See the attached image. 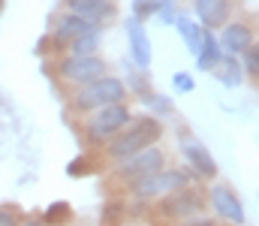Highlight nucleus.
<instances>
[{"label": "nucleus", "mask_w": 259, "mask_h": 226, "mask_svg": "<svg viewBox=\"0 0 259 226\" xmlns=\"http://www.w3.org/2000/svg\"><path fill=\"white\" fill-rule=\"evenodd\" d=\"M208 202L214 208L217 217H223L226 223L232 226H247V208L241 202V196L229 187V184H214L208 190Z\"/></svg>", "instance_id": "nucleus-7"}, {"label": "nucleus", "mask_w": 259, "mask_h": 226, "mask_svg": "<svg viewBox=\"0 0 259 226\" xmlns=\"http://www.w3.org/2000/svg\"><path fill=\"white\" fill-rule=\"evenodd\" d=\"M72 220V208H69V202L66 199H58V202H52L49 208H46V214H42V223L46 226H64Z\"/></svg>", "instance_id": "nucleus-21"}, {"label": "nucleus", "mask_w": 259, "mask_h": 226, "mask_svg": "<svg viewBox=\"0 0 259 226\" xmlns=\"http://www.w3.org/2000/svg\"><path fill=\"white\" fill-rule=\"evenodd\" d=\"M175 15H178V0H163L160 9H157V15H154V21L163 24V27H172Z\"/></svg>", "instance_id": "nucleus-24"}, {"label": "nucleus", "mask_w": 259, "mask_h": 226, "mask_svg": "<svg viewBox=\"0 0 259 226\" xmlns=\"http://www.w3.org/2000/svg\"><path fill=\"white\" fill-rule=\"evenodd\" d=\"M91 30H103V27H97V24H91V21L72 15V12H66V9L55 18V42H61V46H69L72 39H78V36H84V33H91Z\"/></svg>", "instance_id": "nucleus-14"}, {"label": "nucleus", "mask_w": 259, "mask_h": 226, "mask_svg": "<svg viewBox=\"0 0 259 226\" xmlns=\"http://www.w3.org/2000/svg\"><path fill=\"white\" fill-rule=\"evenodd\" d=\"M166 166V154L157 148V145H148V148L136 151V154H130L124 160H118L115 163V175L121 178V181H136V178H145V175H151V172H160Z\"/></svg>", "instance_id": "nucleus-6"}, {"label": "nucleus", "mask_w": 259, "mask_h": 226, "mask_svg": "<svg viewBox=\"0 0 259 226\" xmlns=\"http://www.w3.org/2000/svg\"><path fill=\"white\" fill-rule=\"evenodd\" d=\"M130 118H133V112H130L127 100L103 106V109H94V112H88V121H84V139L91 145H106Z\"/></svg>", "instance_id": "nucleus-3"}, {"label": "nucleus", "mask_w": 259, "mask_h": 226, "mask_svg": "<svg viewBox=\"0 0 259 226\" xmlns=\"http://www.w3.org/2000/svg\"><path fill=\"white\" fill-rule=\"evenodd\" d=\"M124 33H127V46H130V61L133 67L151 73V64H154V46H151V33L145 27V21L133 18L130 15L124 21Z\"/></svg>", "instance_id": "nucleus-8"}, {"label": "nucleus", "mask_w": 259, "mask_h": 226, "mask_svg": "<svg viewBox=\"0 0 259 226\" xmlns=\"http://www.w3.org/2000/svg\"><path fill=\"white\" fill-rule=\"evenodd\" d=\"M217 42H220V49H223V55H241L250 42H256V30H253V24L250 21H226L220 30H217Z\"/></svg>", "instance_id": "nucleus-11"}, {"label": "nucleus", "mask_w": 259, "mask_h": 226, "mask_svg": "<svg viewBox=\"0 0 259 226\" xmlns=\"http://www.w3.org/2000/svg\"><path fill=\"white\" fill-rule=\"evenodd\" d=\"M238 64H241L244 78H247L250 84H256V81H259V46H256V42H250V46L238 55Z\"/></svg>", "instance_id": "nucleus-20"}, {"label": "nucleus", "mask_w": 259, "mask_h": 226, "mask_svg": "<svg viewBox=\"0 0 259 226\" xmlns=\"http://www.w3.org/2000/svg\"><path fill=\"white\" fill-rule=\"evenodd\" d=\"M172 87H175V94H193V91H196L193 73H187V70L172 73Z\"/></svg>", "instance_id": "nucleus-25"}, {"label": "nucleus", "mask_w": 259, "mask_h": 226, "mask_svg": "<svg viewBox=\"0 0 259 226\" xmlns=\"http://www.w3.org/2000/svg\"><path fill=\"white\" fill-rule=\"evenodd\" d=\"M190 178L181 172V169H160V172H151V175H145V178H136V181H130V193H133V199H139V202H154V199H160V196H166V193H172V190H178V187H184Z\"/></svg>", "instance_id": "nucleus-4"}, {"label": "nucleus", "mask_w": 259, "mask_h": 226, "mask_svg": "<svg viewBox=\"0 0 259 226\" xmlns=\"http://www.w3.org/2000/svg\"><path fill=\"white\" fill-rule=\"evenodd\" d=\"M172 27H175V30H178V36L184 39V49H187L190 55H196V52H199V42H202L205 27L196 21L193 15H187V12H181V9H178V15H175Z\"/></svg>", "instance_id": "nucleus-16"}, {"label": "nucleus", "mask_w": 259, "mask_h": 226, "mask_svg": "<svg viewBox=\"0 0 259 226\" xmlns=\"http://www.w3.org/2000/svg\"><path fill=\"white\" fill-rule=\"evenodd\" d=\"M160 139H163V121L154 115H139V118H130L103 148H106V157L112 163H118V160L148 148V145H157Z\"/></svg>", "instance_id": "nucleus-1"}, {"label": "nucleus", "mask_w": 259, "mask_h": 226, "mask_svg": "<svg viewBox=\"0 0 259 226\" xmlns=\"http://www.w3.org/2000/svg\"><path fill=\"white\" fill-rule=\"evenodd\" d=\"M181 154H184V160L193 169L196 178H202V181H214L217 178V160L199 142V136H181Z\"/></svg>", "instance_id": "nucleus-10"}, {"label": "nucleus", "mask_w": 259, "mask_h": 226, "mask_svg": "<svg viewBox=\"0 0 259 226\" xmlns=\"http://www.w3.org/2000/svg\"><path fill=\"white\" fill-rule=\"evenodd\" d=\"M124 217H127V202L124 199H112V202H106V208L100 214V226H121Z\"/></svg>", "instance_id": "nucleus-22"}, {"label": "nucleus", "mask_w": 259, "mask_h": 226, "mask_svg": "<svg viewBox=\"0 0 259 226\" xmlns=\"http://www.w3.org/2000/svg\"><path fill=\"white\" fill-rule=\"evenodd\" d=\"M3 6H6V0H0V12H3Z\"/></svg>", "instance_id": "nucleus-29"}, {"label": "nucleus", "mask_w": 259, "mask_h": 226, "mask_svg": "<svg viewBox=\"0 0 259 226\" xmlns=\"http://www.w3.org/2000/svg\"><path fill=\"white\" fill-rule=\"evenodd\" d=\"M100 46H103V30H91V33L72 39L66 49H69V55H100Z\"/></svg>", "instance_id": "nucleus-19"}, {"label": "nucleus", "mask_w": 259, "mask_h": 226, "mask_svg": "<svg viewBox=\"0 0 259 226\" xmlns=\"http://www.w3.org/2000/svg\"><path fill=\"white\" fill-rule=\"evenodd\" d=\"M88 172H91V160H88V157H75V160L66 163V175H69V178H81V175H88Z\"/></svg>", "instance_id": "nucleus-26"}, {"label": "nucleus", "mask_w": 259, "mask_h": 226, "mask_svg": "<svg viewBox=\"0 0 259 226\" xmlns=\"http://www.w3.org/2000/svg\"><path fill=\"white\" fill-rule=\"evenodd\" d=\"M64 6L66 12H72V15L97 24V27L109 24L118 15V3L115 0H64Z\"/></svg>", "instance_id": "nucleus-13"}, {"label": "nucleus", "mask_w": 259, "mask_h": 226, "mask_svg": "<svg viewBox=\"0 0 259 226\" xmlns=\"http://www.w3.org/2000/svg\"><path fill=\"white\" fill-rule=\"evenodd\" d=\"M55 70L61 75V81L78 87V84H88L94 78L109 73V64L100 58V55H64L55 61Z\"/></svg>", "instance_id": "nucleus-5"}, {"label": "nucleus", "mask_w": 259, "mask_h": 226, "mask_svg": "<svg viewBox=\"0 0 259 226\" xmlns=\"http://www.w3.org/2000/svg\"><path fill=\"white\" fill-rule=\"evenodd\" d=\"M18 226H46L42 220H27V223H18Z\"/></svg>", "instance_id": "nucleus-28"}, {"label": "nucleus", "mask_w": 259, "mask_h": 226, "mask_svg": "<svg viewBox=\"0 0 259 226\" xmlns=\"http://www.w3.org/2000/svg\"><path fill=\"white\" fill-rule=\"evenodd\" d=\"M202 202H205L202 190L184 184V187H178V190H172V193L163 196L160 211H163V217H193L196 211L202 208Z\"/></svg>", "instance_id": "nucleus-9"}, {"label": "nucleus", "mask_w": 259, "mask_h": 226, "mask_svg": "<svg viewBox=\"0 0 259 226\" xmlns=\"http://www.w3.org/2000/svg\"><path fill=\"white\" fill-rule=\"evenodd\" d=\"M211 75L223 84V87H241L244 84V73H241V64L235 55H223L220 64L211 70Z\"/></svg>", "instance_id": "nucleus-17"}, {"label": "nucleus", "mask_w": 259, "mask_h": 226, "mask_svg": "<svg viewBox=\"0 0 259 226\" xmlns=\"http://www.w3.org/2000/svg\"><path fill=\"white\" fill-rule=\"evenodd\" d=\"M181 226H217L214 220H205V217H193V220H187V223H181Z\"/></svg>", "instance_id": "nucleus-27"}, {"label": "nucleus", "mask_w": 259, "mask_h": 226, "mask_svg": "<svg viewBox=\"0 0 259 226\" xmlns=\"http://www.w3.org/2000/svg\"><path fill=\"white\" fill-rule=\"evenodd\" d=\"M142 103H145L148 115H154V118H172V115H175V106H172V100H169L166 94L148 91V94L142 97Z\"/></svg>", "instance_id": "nucleus-18"}, {"label": "nucleus", "mask_w": 259, "mask_h": 226, "mask_svg": "<svg viewBox=\"0 0 259 226\" xmlns=\"http://www.w3.org/2000/svg\"><path fill=\"white\" fill-rule=\"evenodd\" d=\"M127 100V84L124 78L118 75H100L88 84H78L69 97V109L78 112V115H88L94 109H103V106H112V103H124Z\"/></svg>", "instance_id": "nucleus-2"}, {"label": "nucleus", "mask_w": 259, "mask_h": 226, "mask_svg": "<svg viewBox=\"0 0 259 226\" xmlns=\"http://www.w3.org/2000/svg\"><path fill=\"white\" fill-rule=\"evenodd\" d=\"M235 12V0H193V18L205 30H220Z\"/></svg>", "instance_id": "nucleus-12"}, {"label": "nucleus", "mask_w": 259, "mask_h": 226, "mask_svg": "<svg viewBox=\"0 0 259 226\" xmlns=\"http://www.w3.org/2000/svg\"><path fill=\"white\" fill-rule=\"evenodd\" d=\"M193 58H196V70H199V73H211V70L220 64L223 49H220V42H217V30H205V33H202L199 52H196Z\"/></svg>", "instance_id": "nucleus-15"}, {"label": "nucleus", "mask_w": 259, "mask_h": 226, "mask_svg": "<svg viewBox=\"0 0 259 226\" xmlns=\"http://www.w3.org/2000/svg\"><path fill=\"white\" fill-rule=\"evenodd\" d=\"M160 3H163V0H133V3H130V15L139 18V21H148V18L157 15Z\"/></svg>", "instance_id": "nucleus-23"}]
</instances>
